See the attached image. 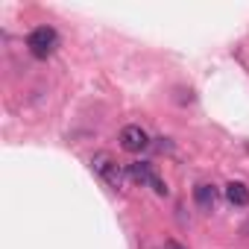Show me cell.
I'll return each mask as SVG.
<instances>
[{
    "instance_id": "1",
    "label": "cell",
    "mask_w": 249,
    "mask_h": 249,
    "mask_svg": "<svg viewBox=\"0 0 249 249\" xmlns=\"http://www.w3.org/2000/svg\"><path fill=\"white\" fill-rule=\"evenodd\" d=\"M27 47H30V53H33L36 59H47V56H53L56 47H59V33H56L53 27H36V30L27 36Z\"/></svg>"
},
{
    "instance_id": "2",
    "label": "cell",
    "mask_w": 249,
    "mask_h": 249,
    "mask_svg": "<svg viewBox=\"0 0 249 249\" xmlns=\"http://www.w3.org/2000/svg\"><path fill=\"white\" fill-rule=\"evenodd\" d=\"M91 167H94V173L103 176L106 185H111V188H120V185H123V170L117 167V161H114L108 153H97V156L91 159Z\"/></svg>"
},
{
    "instance_id": "3",
    "label": "cell",
    "mask_w": 249,
    "mask_h": 249,
    "mask_svg": "<svg viewBox=\"0 0 249 249\" xmlns=\"http://www.w3.org/2000/svg\"><path fill=\"white\" fill-rule=\"evenodd\" d=\"M129 179H132V182H141V185H150L159 196L167 194L164 179H161V176L153 170V164H147V161H135V164H129Z\"/></svg>"
},
{
    "instance_id": "4",
    "label": "cell",
    "mask_w": 249,
    "mask_h": 249,
    "mask_svg": "<svg viewBox=\"0 0 249 249\" xmlns=\"http://www.w3.org/2000/svg\"><path fill=\"white\" fill-rule=\"evenodd\" d=\"M147 144H150V138L141 126H126L120 132V147L126 153H141V150H147Z\"/></svg>"
},
{
    "instance_id": "5",
    "label": "cell",
    "mask_w": 249,
    "mask_h": 249,
    "mask_svg": "<svg viewBox=\"0 0 249 249\" xmlns=\"http://www.w3.org/2000/svg\"><path fill=\"white\" fill-rule=\"evenodd\" d=\"M194 199H196V205H199V208L211 211V208L217 205V188L202 182V185H196V188H194Z\"/></svg>"
},
{
    "instance_id": "6",
    "label": "cell",
    "mask_w": 249,
    "mask_h": 249,
    "mask_svg": "<svg viewBox=\"0 0 249 249\" xmlns=\"http://www.w3.org/2000/svg\"><path fill=\"white\" fill-rule=\"evenodd\" d=\"M226 199H229L231 205L243 208V205H249V188H246L243 182H229V185H226Z\"/></svg>"
},
{
    "instance_id": "7",
    "label": "cell",
    "mask_w": 249,
    "mask_h": 249,
    "mask_svg": "<svg viewBox=\"0 0 249 249\" xmlns=\"http://www.w3.org/2000/svg\"><path fill=\"white\" fill-rule=\"evenodd\" d=\"M164 249H185V246H182V243H176V240H167V243H164Z\"/></svg>"
}]
</instances>
